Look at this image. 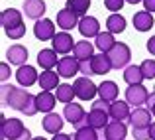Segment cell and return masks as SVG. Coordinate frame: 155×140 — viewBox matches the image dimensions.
Here are the masks:
<instances>
[{
  "label": "cell",
  "instance_id": "obj_46",
  "mask_svg": "<svg viewBox=\"0 0 155 140\" xmlns=\"http://www.w3.org/2000/svg\"><path fill=\"white\" fill-rule=\"evenodd\" d=\"M145 105H147V109H151V107L155 105V91H153V95L147 97V103H145Z\"/></svg>",
  "mask_w": 155,
  "mask_h": 140
},
{
  "label": "cell",
  "instance_id": "obj_30",
  "mask_svg": "<svg viewBox=\"0 0 155 140\" xmlns=\"http://www.w3.org/2000/svg\"><path fill=\"white\" fill-rule=\"evenodd\" d=\"M143 79H145V75H143L140 65H128V67L124 69V81L128 85H137Z\"/></svg>",
  "mask_w": 155,
  "mask_h": 140
},
{
  "label": "cell",
  "instance_id": "obj_37",
  "mask_svg": "<svg viewBox=\"0 0 155 140\" xmlns=\"http://www.w3.org/2000/svg\"><path fill=\"white\" fill-rule=\"evenodd\" d=\"M124 4H126V0H104L106 10H110V12H120L124 8Z\"/></svg>",
  "mask_w": 155,
  "mask_h": 140
},
{
  "label": "cell",
  "instance_id": "obj_10",
  "mask_svg": "<svg viewBox=\"0 0 155 140\" xmlns=\"http://www.w3.org/2000/svg\"><path fill=\"white\" fill-rule=\"evenodd\" d=\"M128 136V126L124 121H110L104 128V140H124Z\"/></svg>",
  "mask_w": 155,
  "mask_h": 140
},
{
  "label": "cell",
  "instance_id": "obj_1",
  "mask_svg": "<svg viewBox=\"0 0 155 140\" xmlns=\"http://www.w3.org/2000/svg\"><path fill=\"white\" fill-rule=\"evenodd\" d=\"M0 93H2V105H8L10 109L14 110H20L22 113L24 105L28 103L30 99V93L26 89H18L14 85H2L0 87Z\"/></svg>",
  "mask_w": 155,
  "mask_h": 140
},
{
  "label": "cell",
  "instance_id": "obj_7",
  "mask_svg": "<svg viewBox=\"0 0 155 140\" xmlns=\"http://www.w3.org/2000/svg\"><path fill=\"white\" fill-rule=\"evenodd\" d=\"M51 44H53V49H55L59 55H67L69 51L75 49V40H73V36L69 34V32H65V30L53 36Z\"/></svg>",
  "mask_w": 155,
  "mask_h": 140
},
{
  "label": "cell",
  "instance_id": "obj_18",
  "mask_svg": "<svg viewBox=\"0 0 155 140\" xmlns=\"http://www.w3.org/2000/svg\"><path fill=\"white\" fill-rule=\"evenodd\" d=\"M91 61H92L94 75H104V73H110V69H114L112 67V61H110V57H108V53H104V51L92 55Z\"/></svg>",
  "mask_w": 155,
  "mask_h": 140
},
{
  "label": "cell",
  "instance_id": "obj_40",
  "mask_svg": "<svg viewBox=\"0 0 155 140\" xmlns=\"http://www.w3.org/2000/svg\"><path fill=\"white\" fill-rule=\"evenodd\" d=\"M92 109H100V110H110V103L104 101V99H98V101L92 103Z\"/></svg>",
  "mask_w": 155,
  "mask_h": 140
},
{
  "label": "cell",
  "instance_id": "obj_35",
  "mask_svg": "<svg viewBox=\"0 0 155 140\" xmlns=\"http://www.w3.org/2000/svg\"><path fill=\"white\" fill-rule=\"evenodd\" d=\"M4 32H6V36L10 40H20V38H24V36H26V26H24V22H22V24L12 26V28H8V30H4Z\"/></svg>",
  "mask_w": 155,
  "mask_h": 140
},
{
  "label": "cell",
  "instance_id": "obj_6",
  "mask_svg": "<svg viewBox=\"0 0 155 140\" xmlns=\"http://www.w3.org/2000/svg\"><path fill=\"white\" fill-rule=\"evenodd\" d=\"M147 97H149V91L141 83L128 85V89H126V101H128L130 105H134V107L145 105V103H147Z\"/></svg>",
  "mask_w": 155,
  "mask_h": 140
},
{
  "label": "cell",
  "instance_id": "obj_12",
  "mask_svg": "<svg viewBox=\"0 0 155 140\" xmlns=\"http://www.w3.org/2000/svg\"><path fill=\"white\" fill-rule=\"evenodd\" d=\"M16 79H18V83L22 85V87H31L35 81H39V75H38V71H35V67L24 63V65H20L18 71H16Z\"/></svg>",
  "mask_w": 155,
  "mask_h": 140
},
{
  "label": "cell",
  "instance_id": "obj_15",
  "mask_svg": "<svg viewBox=\"0 0 155 140\" xmlns=\"http://www.w3.org/2000/svg\"><path fill=\"white\" fill-rule=\"evenodd\" d=\"M110 118H114V121H124L128 122L130 114H132V110H130V103L128 101H112L110 103Z\"/></svg>",
  "mask_w": 155,
  "mask_h": 140
},
{
  "label": "cell",
  "instance_id": "obj_31",
  "mask_svg": "<svg viewBox=\"0 0 155 140\" xmlns=\"http://www.w3.org/2000/svg\"><path fill=\"white\" fill-rule=\"evenodd\" d=\"M55 97H57V101L59 103H73V97H77V93H75V87L73 85H69V83H63V85H59V87L55 89Z\"/></svg>",
  "mask_w": 155,
  "mask_h": 140
},
{
  "label": "cell",
  "instance_id": "obj_22",
  "mask_svg": "<svg viewBox=\"0 0 155 140\" xmlns=\"http://www.w3.org/2000/svg\"><path fill=\"white\" fill-rule=\"evenodd\" d=\"M35 101H38V109L41 113H53V107L57 103V97L51 91H41L39 95H35Z\"/></svg>",
  "mask_w": 155,
  "mask_h": 140
},
{
  "label": "cell",
  "instance_id": "obj_11",
  "mask_svg": "<svg viewBox=\"0 0 155 140\" xmlns=\"http://www.w3.org/2000/svg\"><path fill=\"white\" fill-rule=\"evenodd\" d=\"M79 32L83 38H96L100 34V24L94 16H83L79 20Z\"/></svg>",
  "mask_w": 155,
  "mask_h": 140
},
{
  "label": "cell",
  "instance_id": "obj_13",
  "mask_svg": "<svg viewBox=\"0 0 155 140\" xmlns=\"http://www.w3.org/2000/svg\"><path fill=\"white\" fill-rule=\"evenodd\" d=\"M34 36L38 40H41V42H45V40H53V36H55V26H53V22H51V20H47V18L35 20V24H34Z\"/></svg>",
  "mask_w": 155,
  "mask_h": 140
},
{
  "label": "cell",
  "instance_id": "obj_5",
  "mask_svg": "<svg viewBox=\"0 0 155 140\" xmlns=\"http://www.w3.org/2000/svg\"><path fill=\"white\" fill-rule=\"evenodd\" d=\"M24 130H26V126H24V122L20 121V118H6V117H2L0 132H2V136L6 140H16Z\"/></svg>",
  "mask_w": 155,
  "mask_h": 140
},
{
  "label": "cell",
  "instance_id": "obj_47",
  "mask_svg": "<svg viewBox=\"0 0 155 140\" xmlns=\"http://www.w3.org/2000/svg\"><path fill=\"white\" fill-rule=\"evenodd\" d=\"M149 134H151V140H155V122H151L149 126Z\"/></svg>",
  "mask_w": 155,
  "mask_h": 140
},
{
  "label": "cell",
  "instance_id": "obj_21",
  "mask_svg": "<svg viewBox=\"0 0 155 140\" xmlns=\"http://www.w3.org/2000/svg\"><path fill=\"white\" fill-rule=\"evenodd\" d=\"M59 73H55L53 69H43V73L39 75V87L43 91H51V89H57L59 87Z\"/></svg>",
  "mask_w": 155,
  "mask_h": 140
},
{
  "label": "cell",
  "instance_id": "obj_34",
  "mask_svg": "<svg viewBox=\"0 0 155 140\" xmlns=\"http://www.w3.org/2000/svg\"><path fill=\"white\" fill-rule=\"evenodd\" d=\"M22 113L26 114V117H34L35 113H39V109H38V101H35V95H31V93H30V99H28V103L24 105Z\"/></svg>",
  "mask_w": 155,
  "mask_h": 140
},
{
  "label": "cell",
  "instance_id": "obj_2",
  "mask_svg": "<svg viewBox=\"0 0 155 140\" xmlns=\"http://www.w3.org/2000/svg\"><path fill=\"white\" fill-rule=\"evenodd\" d=\"M63 117H65V121L71 122L75 128H81V126L88 124L87 113H84L83 105H79V103H67V105H65V110H63Z\"/></svg>",
  "mask_w": 155,
  "mask_h": 140
},
{
  "label": "cell",
  "instance_id": "obj_4",
  "mask_svg": "<svg viewBox=\"0 0 155 140\" xmlns=\"http://www.w3.org/2000/svg\"><path fill=\"white\" fill-rule=\"evenodd\" d=\"M73 87H75V93H77V97H79L81 101H91V99H94V95L98 93V85H94L92 79H88L87 75L77 77L75 83H73Z\"/></svg>",
  "mask_w": 155,
  "mask_h": 140
},
{
  "label": "cell",
  "instance_id": "obj_3",
  "mask_svg": "<svg viewBox=\"0 0 155 140\" xmlns=\"http://www.w3.org/2000/svg\"><path fill=\"white\" fill-rule=\"evenodd\" d=\"M108 57H110V61H112L114 69H126L128 63H130V59H132V51H130V47L126 46V44L116 42V46L108 51Z\"/></svg>",
  "mask_w": 155,
  "mask_h": 140
},
{
  "label": "cell",
  "instance_id": "obj_24",
  "mask_svg": "<svg viewBox=\"0 0 155 140\" xmlns=\"http://www.w3.org/2000/svg\"><path fill=\"white\" fill-rule=\"evenodd\" d=\"M153 12L149 10H141V12H136V16H134V26H136V30L140 32H147L153 28Z\"/></svg>",
  "mask_w": 155,
  "mask_h": 140
},
{
  "label": "cell",
  "instance_id": "obj_33",
  "mask_svg": "<svg viewBox=\"0 0 155 140\" xmlns=\"http://www.w3.org/2000/svg\"><path fill=\"white\" fill-rule=\"evenodd\" d=\"M75 140H98V132H96V128H92L88 124L81 126L75 132Z\"/></svg>",
  "mask_w": 155,
  "mask_h": 140
},
{
  "label": "cell",
  "instance_id": "obj_32",
  "mask_svg": "<svg viewBox=\"0 0 155 140\" xmlns=\"http://www.w3.org/2000/svg\"><path fill=\"white\" fill-rule=\"evenodd\" d=\"M67 8H71L75 14L83 18V16H87V10L91 8V0H67Z\"/></svg>",
  "mask_w": 155,
  "mask_h": 140
},
{
  "label": "cell",
  "instance_id": "obj_26",
  "mask_svg": "<svg viewBox=\"0 0 155 140\" xmlns=\"http://www.w3.org/2000/svg\"><path fill=\"white\" fill-rule=\"evenodd\" d=\"M73 55H75L79 61H83V59H91V57L94 55V46H92L88 40L77 42V44H75V49H73Z\"/></svg>",
  "mask_w": 155,
  "mask_h": 140
},
{
  "label": "cell",
  "instance_id": "obj_27",
  "mask_svg": "<svg viewBox=\"0 0 155 140\" xmlns=\"http://www.w3.org/2000/svg\"><path fill=\"white\" fill-rule=\"evenodd\" d=\"M106 30L112 32V34H122L126 30V18L118 12H112L106 20Z\"/></svg>",
  "mask_w": 155,
  "mask_h": 140
},
{
  "label": "cell",
  "instance_id": "obj_44",
  "mask_svg": "<svg viewBox=\"0 0 155 140\" xmlns=\"http://www.w3.org/2000/svg\"><path fill=\"white\" fill-rule=\"evenodd\" d=\"M31 138H34V136H31V132H30V130L26 128V130H24V132L20 134V136L16 138V140H31Z\"/></svg>",
  "mask_w": 155,
  "mask_h": 140
},
{
  "label": "cell",
  "instance_id": "obj_29",
  "mask_svg": "<svg viewBox=\"0 0 155 140\" xmlns=\"http://www.w3.org/2000/svg\"><path fill=\"white\" fill-rule=\"evenodd\" d=\"M94 40H96V42H94V46L98 47L100 51H104V53H108L110 49H112L114 46H116V40H114V34H112V32H108V30H106V32H100V34L96 36Z\"/></svg>",
  "mask_w": 155,
  "mask_h": 140
},
{
  "label": "cell",
  "instance_id": "obj_9",
  "mask_svg": "<svg viewBox=\"0 0 155 140\" xmlns=\"http://www.w3.org/2000/svg\"><path fill=\"white\" fill-rule=\"evenodd\" d=\"M81 71V61L77 59V57H61L59 63H57V73H59L61 77H65V79H69V77L77 75V73Z\"/></svg>",
  "mask_w": 155,
  "mask_h": 140
},
{
  "label": "cell",
  "instance_id": "obj_39",
  "mask_svg": "<svg viewBox=\"0 0 155 140\" xmlns=\"http://www.w3.org/2000/svg\"><path fill=\"white\" fill-rule=\"evenodd\" d=\"M81 73H84V75H94V69H92V61L91 59H83L81 61Z\"/></svg>",
  "mask_w": 155,
  "mask_h": 140
},
{
  "label": "cell",
  "instance_id": "obj_45",
  "mask_svg": "<svg viewBox=\"0 0 155 140\" xmlns=\"http://www.w3.org/2000/svg\"><path fill=\"white\" fill-rule=\"evenodd\" d=\"M51 140H71V134H65V132H57Z\"/></svg>",
  "mask_w": 155,
  "mask_h": 140
},
{
  "label": "cell",
  "instance_id": "obj_14",
  "mask_svg": "<svg viewBox=\"0 0 155 140\" xmlns=\"http://www.w3.org/2000/svg\"><path fill=\"white\" fill-rule=\"evenodd\" d=\"M57 26H59L61 30H65V32L73 30L75 26H79V14H75L71 8L59 10L57 12Z\"/></svg>",
  "mask_w": 155,
  "mask_h": 140
},
{
  "label": "cell",
  "instance_id": "obj_23",
  "mask_svg": "<svg viewBox=\"0 0 155 140\" xmlns=\"http://www.w3.org/2000/svg\"><path fill=\"white\" fill-rule=\"evenodd\" d=\"M0 22H2L4 30H8L12 26H18V24H22V12L16 10V8H6L0 14Z\"/></svg>",
  "mask_w": 155,
  "mask_h": 140
},
{
  "label": "cell",
  "instance_id": "obj_17",
  "mask_svg": "<svg viewBox=\"0 0 155 140\" xmlns=\"http://www.w3.org/2000/svg\"><path fill=\"white\" fill-rule=\"evenodd\" d=\"M24 14L30 20H41L45 14V2L43 0H26L24 2Z\"/></svg>",
  "mask_w": 155,
  "mask_h": 140
},
{
  "label": "cell",
  "instance_id": "obj_36",
  "mask_svg": "<svg viewBox=\"0 0 155 140\" xmlns=\"http://www.w3.org/2000/svg\"><path fill=\"white\" fill-rule=\"evenodd\" d=\"M140 67L143 71L145 79H155V59H145Z\"/></svg>",
  "mask_w": 155,
  "mask_h": 140
},
{
  "label": "cell",
  "instance_id": "obj_19",
  "mask_svg": "<svg viewBox=\"0 0 155 140\" xmlns=\"http://www.w3.org/2000/svg\"><path fill=\"white\" fill-rule=\"evenodd\" d=\"M6 59L10 61L12 65H18V67H20V65H24L28 61V49L24 46H20V44H14V46L8 47Z\"/></svg>",
  "mask_w": 155,
  "mask_h": 140
},
{
  "label": "cell",
  "instance_id": "obj_50",
  "mask_svg": "<svg viewBox=\"0 0 155 140\" xmlns=\"http://www.w3.org/2000/svg\"><path fill=\"white\" fill-rule=\"evenodd\" d=\"M151 113H153V117H155V105L151 107Z\"/></svg>",
  "mask_w": 155,
  "mask_h": 140
},
{
  "label": "cell",
  "instance_id": "obj_48",
  "mask_svg": "<svg viewBox=\"0 0 155 140\" xmlns=\"http://www.w3.org/2000/svg\"><path fill=\"white\" fill-rule=\"evenodd\" d=\"M126 2H128V4H134V6H136V4H140V2H143V0H126Z\"/></svg>",
  "mask_w": 155,
  "mask_h": 140
},
{
  "label": "cell",
  "instance_id": "obj_8",
  "mask_svg": "<svg viewBox=\"0 0 155 140\" xmlns=\"http://www.w3.org/2000/svg\"><path fill=\"white\" fill-rule=\"evenodd\" d=\"M151 114L149 109H143V107H136L130 114L128 122L134 126V128H149L151 126Z\"/></svg>",
  "mask_w": 155,
  "mask_h": 140
},
{
  "label": "cell",
  "instance_id": "obj_38",
  "mask_svg": "<svg viewBox=\"0 0 155 140\" xmlns=\"http://www.w3.org/2000/svg\"><path fill=\"white\" fill-rule=\"evenodd\" d=\"M132 134H134V138H136V140H151L149 128H134Z\"/></svg>",
  "mask_w": 155,
  "mask_h": 140
},
{
  "label": "cell",
  "instance_id": "obj_42",
  "mask_svg": "<svg viewBox=\"0 0 155 140\" xmlns=\"http://www.w3.org/2000/svg\"><path fill=\"white\" fill-rule=\"evenodd\" d=\"M145 46H147V51L151 53V55H155V36H151V38L147 40V44H145Z\"/></svg>",
  "mask_w": 155,
  "mask_h": 140
},
{
  "label": "cell",
  "instance_id": "obj_49",
  "mask_svg": "<svg viewBox=\"0 0 155 140\" xmlns=\"http://www.w3.org/2000/svg\"><path fill=\"white\" fill-rule=\"evenodd\" d=\"M31 140H47V138H43V136H34Z\"/></svg>",
  "mask_w": 155,
  "mask_h": 140
},
{
  "label": "cell",
  "instance_id": "obj_16",
  "mask_svg": "<svg viewBox=\"0 0 155 140\" xmlns=\"http://www.w3.org/2000/svg\"><path fill=\"white\" fill-rule=\"evenodd\" d=\"M87 121H88V126H92L96 130L106 128V124L110 122V113L100 109H91V113L87 114Z\"/></svg>",
  "mask_w": 155,
  "mask_h": 140
},
{
  "label": "cell",
  "instance_id": "obj_51",
  "mask_svg": "<svg viewBox=\"0 0 155 140\" xmlns=\"http://www.w3.org/2000/svg\"><path fill=\"white\" fill-rule=\"evenodd\" d=\"M153 89H155V87H153Z\"/></svg>",
  "mask_w": 155,
  "mask_h": 140
},
{
  "label": "cell",
  "instance_id": "obj_25",
  "mask_svg": "<svg viewBox=\"0 0 155 140\" xmlns=\"http://www.w3.org/2000/svg\"><path fill=\"white\" fill-rule=\"evenodd\" d=\"M38 63L41 69H53L57 63H59V59H57V51L55 49H41V51L38 53Z\"/></svg>",
  "mask_w": 155,
  "mask_h": 140
},
{
  "label": "cell",
  "instance_id": "obj_41",
  "mask_svg": "<svg viewBox=\"0 0 155 140\" xmlns=\"http://www.w3.org/2000/svg\"><path fill=\"white\" fill-rule=\"evenodd\" d=\"M8 77H10V67H8V63H0V79L6 81Z\"/></svg>",
  "mask_w": 155,
  "mask_h": 140
},
{
  "label": "cell",
  "instance_id": "obj_20",
  "mask_svg": "<svg viewBox=\"0 0 155 140\" xmlns=\"http://www.w3.org/2000/svg\"><path fill=\"white\" fill-rule=\"evenodd\" d=\"M63 124H65V121H63V118H61L57 113H47L45 117H43V121H41L43 130H45V132H49V134H57V132H61Z\"/></svg>",
  "mask_w": 155,
  "mask_h": 140
},
{
  "label": "cell",
  "instance_id": "obj_28",
  "mask_svg": "<svg viewBox=\"0 0 155 140\" xmlns=\"http://www.w3.org/2000/svg\"><path fill=\"white\" fill-rule=\"evenodd\" d=\"M98 95H100V99H104L108 103L116 101L118 99V85L114 81H102L98 85Z\"/></svg>",
  "mask_w": 155,
  "mask_h": 140
},
{
  "label": "cell",
  "instance_id": "obj_43",
  "mask_svg": "<svg viewBox=\"0 0 155 140\" xmlns=\"http://www.w3.org/2000/svg\"><path fill=\"white\" fill-rule=\"evenodd\" d=\"M143 8L149 12H155V0H143Z\"/></svg>",
  "mask_w": 155,
  "mask_h": 140
}]
</instances>
